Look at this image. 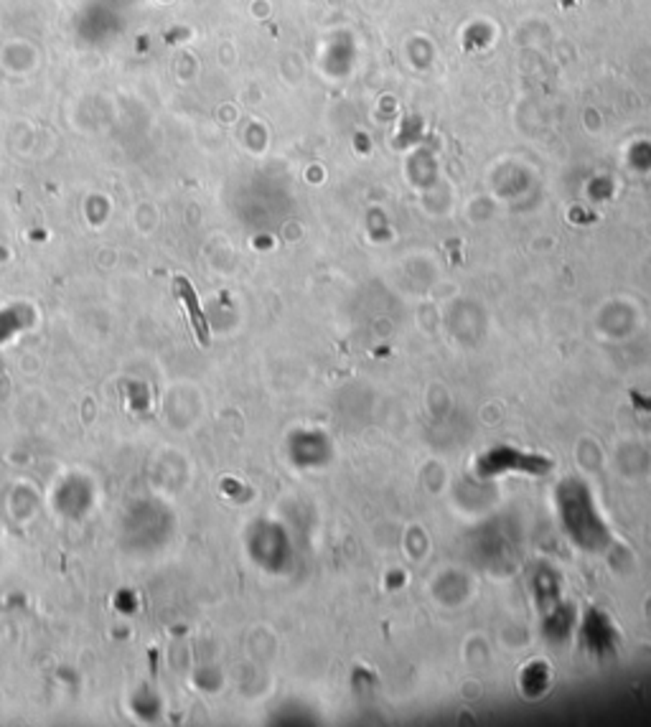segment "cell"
<instances>
[{"mask_svg": "<svg viewBox=\"0 0 651 727\" xmlns=\"http://www.w3.org/2000/svg\"><path fill=\"white\" fill-rule=\"evenodd\" d=\"M176 285H178V293H181V298L186 301V306H189V313H192L193 318V328H196V336H199V341L201 344H209V331H207V324H204V316L199 313V306H196V298H193V290L192 285L184 280V278H178L176 280Z\"/></svg>", "mask_w": 651, "mask_h": 727, "instance_id": "cell-1", "label": "cell"}]
</instances>
